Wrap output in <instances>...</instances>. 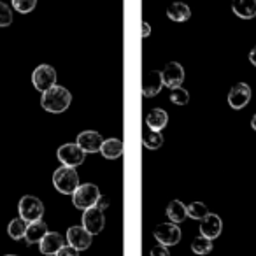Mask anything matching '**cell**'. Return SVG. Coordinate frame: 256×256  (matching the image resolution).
<instances>
[{
	"mask_svg": "<svg viewBox=\"0 0 256 256\" xmlns=\"http://www.w3.org/2000/svg\"><path fill=\"white\" fill-rule=\"evenodd\" d=\"M107 206H109V200H107V196L100 195V198L96 200L95 207H96V209H98V210H104V209H107Z\"/></svg>",
	"mask_w": 256,
	"mask_h": 256,
	"instance_id": "31",
	"label": "cell"
},
{
	"mask_svg": "<svg viewBox=\"0 0 256 256\" xmlns=\"http://www.w3.org/2000/svg\"><path fill=\"white\" fill-rule=\"evenodd\" d=\"M168 123V116L167 112H165L164 109H160V107H156V109H151L150 112H148L146 116V124L150 130H153V132H162L165 126H167Z\"/></svg>",
	"mask_w": 256,
	"mask_h": 256,
	"instance_id": "16",
	"label": "cell"
},
{
	"mask_svg": "<svg viewBox=\"0 0 256 256\" xmlns=\"http://www.w3.org/2000/svg\"><path fill=\"white\" fill-rule=\"evenodd\" d=\"M167 16L172 20V22H186V20H190V16H192V9L188 8L186 4H182V2H174V4H170L167 8Z\"/></svg>",
	"mask_w": 256,
	"mask_h": 256,
	"instance_id": "20",
	"label": "cell"
},
{
	"mask_svg": "<svg viewBox=\"0 0 256 256\" xmlns=\"http://www.w3.org/2000/svg\"><path fill=\"white\" fill-rule=\"evenodd\" d=\"M151 256H170V252H168V249L165 246H154L151 249Z\"/></svg>",
	"mask_w": 256,
	"mask_h": 256,
	"instance_id": "30",
	"label": "cell"
},
{
	"mask_svg": "<svg viewBox=\"0 0 256 256\" xmlns=\"http://www.w3.org/2000/svg\"><path fill=\"white\" fill-rule=\"evenodd\" d=\"M164 88V78H162V72L158 70H150L148 74H144L142 78V95L144 96H154L162 92Z\"/></svg>",
	"mask_w": 256,
	"mask_h": 256,
	"instance_id": "13",
	"label": "cell"
},
{
	"mask_svg": "<svg viewBox=\"0 0 256 256\" xmlns=\"http://www.w3.org/2000/svg\"><path fill=\"white\" fill-rule=\"evenodd\" d=\"M70 102H72V93L67 88L58 84L54 88H51L50 92L42 93V98H40V106L48 112H53V114L65 112L68 109V106H70Z\"/></svg>",
	"mask_w": 256,
	"mask_h": 256,
	"instance_id": "1",
	"label": "cell"
},
{
	"mask_svg": "<svg viewBox=\"0 0 256 256\" xmlns=\"http://www.w3.org/2000/svg\"><path fill=\"white\" fill-rule=\"evenodd\" d=\"M142 144L148 150H158L164 144V136L162 132H153V130H146L142 134Z\"/></svg>",
	"mask_w": 256,
	"mask_h": 256,
	"instance_id": "22",
	"label": "cell"
},
{
	"mask_svg": "<svg viewBox=\"0 0 256 256\" xmlns=\"http://www.w3.org/2000/svg\"><path fill=\"white\" fill-rule=\"evenodd\" d=\"M234 14L242 20H252L256 16V0H235L234 6Z\"/></svg>",
	"mask_w": 256,
	"mask_h": 256,
	"instance_id": "18",
	"label": "cell"
},
{
	"mask_svg": "<svg viewBox=\"0 0 256 256\" xmlns=\"http://www.w3.org/2000/svg\"><path fill=\"white\" fill-rule=\"evenodd\" d=\"M251 128H252V130H256V114L252 116V120H251Z\"/></svg>",
	"mask_w": 256,
	"mask_h": 256,
	"instance_id": "34",
	"label": "cell"
},
{
	"mask_svg": "<svg viewBox=\"0 0 256 256\" xmlns=\"http://www.w3.org/2000/svg\"><path fill=\"white\" fill-rule=\"evenodd\" d=\"M162 78H164V86H167V88H181V84L184 82V68L178 62H170V64L165 65Z\"/></svg>",
	"mask_w": 256,
	"mask_h": 256,
	"instance_id": "8",
	"label": "cell"
},
{
	"mask_svg": "<svg viewBox=\"0 0 256 256\" xmlns=\"http://www.w3.org/2000/svg\"><path fill=\"white\" fill-rule=\"evenodd\" d=\"M39 246L42 254L54 256L62 248H65V238L58 232H48V235L40 240Z\"/></svg>",
	"mask_w": 256,
	"mask_h": 256,
	"instance_id": "15",
	"label": "cell"
},
{
	"mask_svg": "<svg viewBox=\"0 0 256 256\" xmlns=\"http://www.w3.org/2000/svg\"><path fill=\"white\" fill-rule=\"evenodd\" d=\"M251 100V88L246 82H237L232 86L230 93H228V104L232 109H242L246 107Z\"/></svg>",
	"mask_w": 256,
	"mask_h": 256,
	"instance_id": "10",
	"label": "cell"
},
{
	"mask_svg": "<svg viewBox=\"0 0 256 256\" xmlns=\"http://www.w3.org/2000/svg\"><path fill=\"white\" fill-rule=\"evenodd\" d=\"M221 230H223V223H221V218L218 214H209L204 221H200V235L209 240L220 237Z\"/></svg>",
	"mask_w": 256,
	"mask_h": 256,
	"instance_id": "14",
	"label": "cell"
},
{
	"mask_svg": "<svg viewBox=\"0 0 256 256\" xmlns=\"http://www.w3.org/2000/svg\"><path fill=\"white\" fill-rule=\"evenodd\" d=\"M32 82L40 93L50 92L51 88L56 86V70L51 65H39L32 74Z\"/></svg>",
	"mask_w": 256,
	"mask_h": 256,
	"instance_id": "5",
	"label": "cell"
},
{
	"mask_svg": "<svg viewBox=\"0 0 256 256\" xmlns=\"http://www.w3.org/2000/svg\"><path fill=\"white\" fill-rule=\"evenodd\" d=\"M100 198V190L96 188L92 182H86V184H79V188L72 195V204L74 207L82 210H88L92 207H95L96 200Z\"/></svg>",
	"mask_w": 256,
	"mask_h": 256,
	"instance_id": "4",
	"label": "cell"
},
{
	"mask_svg": "<svg viewBox=\"0 0 256 256\" xmlns=\"http://www.w3.org/2000/svg\"><path fill=\"white\" fill-rule=\"evenodd\" d=\"M37 6L36 0H12V8L22 14H28L30 11H34Z\"/></svg>",
	"mask_w": 256,
	"mask_h": 256,
	"instance_id": "27",
	"label": "cell"
},
{
	"mask_svg": "<svg viewBox=\"0 0 256 256\" xmlns=\"http://www.w3.org/2000/svg\"><path fill=\"white\" fill-rule=\"evenodd\" d=\"M26 224H28V223H25L22 218H14V220H12L11 223H9V226H8L9 237L14 238V240H18V238H25Z\"/></svg>",
	"mask_w": 256,
	"mask_h": 256,
	"instance_id": "23",
	"label": "cell"
},
{
	"mask_svg": "<svg viewBox=\"0 0 256 256\" xmlns=\"http://www.w3.org/2000/svg\"><path fill=\"white\" fill-rule=\"evenodd\" d=\"M67 242L70 248L76 251H84L92 246V235L84 230L82 226H70L67 230Z\"/></svg>",
	"mask_w": 256,
	"mask_h": 256,
	"instance_id": "11",
	"label": "cell"
},
{
	"mask_svg": "<svg viewBox=\"0 0 256 256\" xmlns=\"http://www.w3.org/2000/svg\"><path fill=\"white\" fill-rule=\"evenodd\" d=\"M104 224H106V218H104V212L98 210L96 207H92V209L84 210L82 214V228L88 232L90 235H96L104 230Z\"/></svg>",
	"mask_w": 256,
	"mask_h": 256,
	"instance_id": "9",
	"label": "cell"
},
{
	"mask_svg": "<svg viewBox=\"0 0 256 256\" xmlns=\"http://www.w3.org/2000/svg\"><path fill=\"white\" fill-rule=\"evenodd\" d=\"M170 100L176 106H186L190 102V93L184 88H176L170 92Z\"/></svg>",
	"mask_w": 256,
	"mask_h": 256,
	"instance_id": "26",
	"label": "cell"
},
{
	"mask_svg": "<svg viewBox=\"0 0 256 256\" xmlns=\"http://www.w3.org/2000/svg\"><path fill=\"white\" fill-rule=\"evenodd\" d=\"M12 23L11 8L4 2H0V26H9Z\"/></svg>",
	"mask_w": 256,
	"mask_h": 256,
	"instance_id": "28",
	"label": "cell"
},
{
	"mask_svg": "<svg viewBox=\"0 0 256 256\" xmlns=\"http://www.w3.org/2000/svg\"><path fill=\"white\" fill-rule=\"evenodd\" d=\"M54 256H79V252L76 251L74 248H70V246H65V248H62Z\"/></svg>",
	"mask_w": 256,
	"mask_h": 256,
	"instance_id": "29",
	"label": "cell"
},
{
	"mask_svg": "<svg viewBox=\"0 0 256 256\" xmlns=\"http://www.w3.org/2000/svg\"><path fill=\"white\" fill-rule=\"evenodd\" d=\"M167 216L170 218L172 223H182L188 218V207L181 200H172L167 206Z\"/></svg>",
	"mask_w": 256,
	"mask_h": 256,
	"instance_id": "21",
	"label": "cell"
},
{
	"mask_svg": "<svg viewBox=\"0 0 256 256\" xmlns=\"http://www.w3.org/2000/svg\"><path fill=\"white\" fill-rule=\"evenodd\" d=\"M102 136L98 132H93V130H86V132H81L78 136V146L81 148L82 153H98L100 148H102Z\"/></svg>",
	"mask_w": 256,
	"mask_h": 256,
	"instance_id": "12",
	"label": "cell"
},
{
	"mask_svg": "<svg viewBox=\"0 0 256 256\" xmlns=\"http://www.w3.org/2000/svg\"><path fill=\"white\" fill-rule=\"evenodd\" d=\"M20 218H22L25 223H36V221H40L44 216V204L40 202L37 196L34 195H25L20 200Z\"/></svg>",
	"mask_w": 256,
	"mask_h": 256,
	"instance_id": "3",
	"label": "cell"
},
{
	"mask_svg": "<svg viewBox=\"0 0 256 256\" xmlns=\"http://www.w3.org/2000/svg\"><path fill=\"white\" fill-rule=\"evenodd\" d=\"M212 248H214L212 240L202 237V235H198L196 238H193V242H192V251L195 252V254H200V256L209 254V252L212 251Z\"/></svg>",
	"mask_w": 256,
	"mask_h": 256,
	"instance_id": "24",
	"label": "cell"
},
{
	"mask_svg": "<svg viewBox=\"0 0 256 256\" xmlns=\"http://www.w3.org/2000/svg\"><path fill=\"white\" fill-rule=\"evenodd\" d=\"M53 184L64 195H74V192L79 188V176L76 168L60 167L53 174Z\"/></svg>",
	"mask_w": 256,
	"mask_h": 256,
	"instance_id": "2",
	"label": "cell"
},
{
	"mask_svg": "<svg viewBox=\"0 0 256 256\" xmlns=\"http://www.w3.org/2000/svg\"><path fill=\"white\" fill-rule=\"evenodd\" d=\"M154 238L160 242V246H176L181 240V228L174 223H162L154 230Z\"/></svg>",
	"mask_w": 256,
	"mask_h": 256,
	"instance_id": "7",
	"label": "cell"
},
{
	"mask_svg": "<svg viewBox=\"0 0 256 256\" xmlns=\"http://www.w3.org/2000/svg\"><path fill=\"white\" fill-rule=\"evenodd\" d=\"M46 235H48V224L44 223L42 220L26 224L25 240L28 242V244H40V240H42Z\"/></svg>",
	"mask_w": 256,
	"mask_h": 256,
	"instance_id": "17",
	"label": "cell"
},
{
	"mask_svg": "<svg viewBox=\"0 0 256 256\" xmlns=\"http://www.w3.org/2000/svg\"><path fill=\"white\" fill-rule=\"evenodd\" d=\"M209 214V209H207V206L204 202H193L188 206V218H192V220L204 221Z\"/></svg>",
	"mask_w": 256,
	"mask_h": 256,
	"instance_id": "25",
	"label": "cell"
},
{
	"mask_svg": "<svg viewBox=\"0 0 256 256\" xmlns=\"http://www.w3.org/2000/svg\"><path fill=\"white\" fill-rule=\"evenodd\" d=\"M8 256H16V254H8Z\"/></svg>",
	"mask_w": 256,
	"mask_h": 256,
	"instance_id": "35",
	"label": "cell"
},
{
	"mask_svg": "<svg viewBox=\"0 0 256 256\" xmlns=\"http://www.w3.org/2000/svg\"><path fill=\"white\" fill-rule=\"evenodd\" d=\"M56 156H58V160L62 162L64 167L76 168L78 165H81L82 162H84L86 154L82 153L81 148H79L78 144H64V146L58 148Z\"/></svg>",
	"mask_w": 256,
	"mask_h": 256,
	"instance_id": "6",
	"label": "cell"
},
{
	"mask_svg": "<svg viewBox=\"0 0 256 256\" xmlns=\"http://www.w3.org/2000/svg\"><path fill=\"white\" fill-rule=\"evenodd\" d=\"M249 62H251V64L256 67V46L252 48L251 51H249Z\"/></svg>",
	"mask_w": 256,
	"mask_h": 256,
	"instance_id": "33",
	"label": "cell"
},
{
	"mask_svg": "<svg viewBox=\"0 0 256 256\" xmlns=\"http://www.w3.org/2000/svg\"><path fill=\"white\" fill-rule=\"evenodd\" d=\"M151 34V26H150V23H146L144 22L142 23V26H140V36L142 37H148Z\"/></svg>",
	"mask_w": 256,
	"mask_h": 256,
	"instance_id": "32",
	"label": "cell"
},
{
	"mask_svg": "<svg viewBox=\"0 0 256 256\" xmlns=\"http://www.w3.org/2000/svg\"><path fill=\"white\" fill-rule=\"evenodd\" d=\"M100 153L107 160H116L123 154V142L120 139H106L100 148Z\"/></svg>",
	"mask_w": 256,
	"mask_h": 256,
	"instance_id": "19",
	"label": "cell"
}]
</instances>
